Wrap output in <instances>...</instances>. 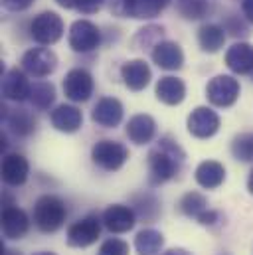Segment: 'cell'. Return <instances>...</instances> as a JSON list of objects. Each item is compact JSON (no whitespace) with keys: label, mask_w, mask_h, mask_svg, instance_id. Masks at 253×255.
Returning a JSON list of instances; mask_svg holds the SVG:
<instances>
[{"label":"cell","mask_w":253,"mask_h":255,"mask_svg":"<svg viewBox=\"0 0 253 255\" xmlns=\"http://www.w3.org/2000/svg\"><path fill=\"white\" fill-rule=\"evenodd\" d=\"M184 160V150L176 144V140L164 136L158 146L148 152V178L150 184H164L170 180Z\"/></svg>","instance_id":"obj_1"},{"label":"cell","mask_w":253,"mask_h":255,"mask_svg":"<svg viewBox=\"0 0 253 255\" xmlns=\"http://www.w3.org/2000/svg\"><path fill=\"white\" fill-rule=\"evenodd\" d=\"M67 218V210L62 198L54 196V194H46L42 198H38L36 206H34V224L38 226L40 232L44 234H54L63 226Z\"/></svg>","instance_id":"obj_2"},{"label":"cell","mask_w":253,"mask_h":255,"mask_svg":"<svg viewBox=\"0 0 253 255\" xmlns=\"http://www.w3.org/2000/svg\"><path fill=\"white\" fill-rule=\"evenodd\" d=\"M91 158L103 170H119L128 158V150L117 140H99L91 150Z\"/></svg>","instance_id":"obj_3"},{"label":"cell","mask_w":253,"mask_h":255,"mask_svg":"<svg viewBox=\"0 0 253 255\" xmlns=\"http://www.w3.org/2000/svg\"><path fill=\"white\" fill-rule=\"evenodd\" d=\"M206 95L218 107H232L240 97V83L230 75H218L208 83Z\"/></svg>","instance_id":"obj_4"},{"label":"cell","mask_w":253,"mask_h":255,"mask_svg":"<svg viewBox=\"0 0 253 255\" xmlns=\"http://www.w3.org/2000/svg\"><path fill=\"white\" fill-rule=\"evenodd\" d=\"M101 224L95 216H87L83 220H77L67 230V246L71 248H89L99 240Z\"/></svg>","instance_id":"obj_5"},{"label":"cell","mask_w":253,"mask_h":255,"mask_svg":"<svg viewBox=\"0 0 253 255\" xmlns=\"http://www.w3.org/2000/svg\"><path fill=\"white\" fill-rule=\"evenodd\" d=\"M65 97L71 101H87L93 93V77L87 69H71L63 79Z\"/></svg>","instance_id":"obj_6"},{"label":"cell","mask_w":253,"mask_h":255,"mask_svg":"<svg viewBox=\"0 0 253 255\" xmlns=\"http://www.w3.org/2000/svg\"><path fill=\"white\" fill-rule=\"evenodd\" d=\"M22 67L34 77H46L58 67V58L48 48H34L24 54Z\"/></svg>","instance_id":"obj_7"},{"label":"cell","mask_w":253,"mask_h":255,"mask_svg":"<svg viewBox=\"0 0 253 255\" xmlns=\"http://www.w3.org/2000/svg\"><path fill=\"white\" fill-rule=\"evenodd\" d=\"M62 32H63L62 20L54 12H44V14H40L32 22V36L40 44H46V46L56 44L62 38Z\"/></svg>","instance_id":"obj_8"},{"label":"cell","mask_w":253,"mask_h":255,"mask_svg":"<svg viewBox=\"0 0 253 255\" xmlns=\"http://www.w3.org/2000/svg\"><path fill=\"white\" fill-rule=\"evenodd\" d=\"M218 128H220V117L216 111L208 107H198L190 113L188 130L196 138H210L218 132Z\"/></svg>","instance_id":"obj_9"},{"label":"cell","mask_w":253,"mask_h":255,"mask_svg":"<svg viewBox=\"0 0 253 255\" xmlns=\"http://www.w3.org/2000/svg\"><path fill=\"white\" fill-rule=\"evenodd\" d=\"M30 228V220L26 216L24 210H20L18 206L6 204L2 210V234L8 240H22L28 234Z\"/></svg>","instance_id":"obj_10"},{"label":"cell","mask_w":253,"mask_h":255,"mask_svg":"<svg viewBox=\"0 0 253 255\" xmlns=\"http://www.w3.org/2000/svg\"><path fill=\"white\" fill-rule=\"evenodd\" d=\"M69 46L75 52L95 50L99 46V30L87 20H77L69 32Z\"/></svg>","instance_id":"obj_11"},{"label":"cell","mask_w":253,"mask_h":255,"mask_svg":"<svg viewBox=\"0 0 253 255\" xmlns=\"http://www.w3.org/2000/svg\"><path fill=\"white\" fill-rule=\"evenodd\" d=\"M91 119L97 125H101V127L105 128L117 127L121 123V119H123V105H121V101L115 99V97H103V99H99V103L93 109Z\"/></svg>","instance_id":"obj_12"},{"label":"cell","mask_w":253,"mask_h":255,"mask_svg":"<svg viewBox=\"0 0 253 255\" xmlns=\"http://www.w3.org/2000/svg\"><path fill=\"white\" fill-rule=\"evenodd\" d=\"M103 226L113 234H125L134 226V212L123 204L109 206L103 212Z\"/></svg>","instance_id":"obj_13"},{"label":"cell","mask_w":253,"mask_h":255,"mask_svg":"<svg viewBox=\"0 0 253 255\" xmlns=\"http://www.w3.org/2000/svg\"><path fill=\"white\" fill-rule=\"evenodd\" d=\"M28 172H30V166H28V160L22 156V154H6L4 160H2V180L10 186H22L26 180H28Z\"/></svg>","instance_id":"obj_14"},{"label":"cell","mask_w":253,"mask_h":255,"mask_svg":"<svg viewBox=\"0 0 253 255\" xmlns=\"http://www.w3.org/2000/svg\"><path fill=\"white\" fill-rule=\"evenodd\" d=\"M30 89L32 85L18 69H10L2 77V95L10 101H24L26 97H30Z\"/></svg>","instance_id":"obj_15"},{"label":"cell","mask_w":253,"mask_h":255,"mask_svg":"<svg viewBox=\"0 0 253 255\" xmlns=\"http://www.w3.org/2000/svg\"><path fill=\"white\" fill-rule=\"evenodd\" d=\"M156 97L166 105H180L186 97V85L178 77H160L156 83Z\"/></svg>","instance_id":"obj_16"},{"label":"cell","mask_w":253,"mask_h":255,"mask_svg":"<svg viewBox=\"0 0 253 255\" xmlns=\"http://www.w3.org/2000/svg\"><path fill=\"white\" fill-rule=\"evenodd\" d=\"M156 132V123L150 115H134L128 123H126V136L134 142V144H146L152 140Z\"/></svg>","instance_id":"obj_17"},{"label":"cell","mask_w":253,"mask_h":255,"mask_svg":"<svg viewBox=\"0 0 253 255\" xmlns=\"http://www.w3.org/2000/svg\"><path fill=\"white\" fill-rule=\"evenodd\" d=\"M154 64L162 69H178L184 64V54L174 42H160L152 52Z\"/></svg>","instance_id":"obj_18"},{"label":"cell","mask_w":253,"mask_h":255,"mask_svg":"<svg viewBox=\"0 0 253 255\" xmlns=\"http://www.w3.org/2000/svg\"><path fill=\"white\" fill-rule=\"evenodd\" d=\"M52 119V125L58 128V130H63V132H75L77 128L81 127L83 123V115L77 107L73 105H60L52 111L50 115Z\"/></svg>","instance_id":"obj_19"},{"label":"cell","mask_w":253,"mask_h":255,"mask_svg":"<svg viewBox=\"0 0 253 255\" xmlns=\"http://www.w3.org/2000/svg\"><path fill=\"white\" fill-rule=\"evenodd\" d=\"M121 75L125 79V85L132 91H140L148 85L150 81V69L142 60H134V62H126L121 67Z\"/></svg>","instance_id":"obj_20"},{"label":"cell","mask_w":253,"mask_h":255,"mask_svg":"<svg viewBox=\"0 0 253 255\" xmlns=\"http://www.w3.org/2000/svg\"><path fill=\"white\" fill-rule=\"evenodd\" d=\"M226 64L236 73L253 71V48L250 44H236L226 54Z\"/></svg>","instance_id":"obj_21"},{"label":"cell","mask_w":253,"mask_h":255,"mask_svg":"<svg viewBox=\"0 0 253 255\" xmlns=\"http://www.w3.org/2000/svg\"><path fill=\"white\" fill-rule=\"evenodd\" d=\"M224 180H226V168L216 160H204L196 168V182L202 188H208V190L218 188Z\"/></svg>","instance_id":"obj_22"},{"label":"cell","mask_w":253,"mask_h":255,"mask_svg":"<svg viewBox=\"0 0 253 255\" xmlns=\"http://www.w3.org/2000/svg\"><path fill=\"white\" fill-rule=\"evenodd\" d=\"M162 246H164V236L152 228L138 232L134 238V250L138 255H158Z\"/></svg>","instance_id":"obj_23"},{"label":"cell","mask_w":253,"mask_h":255,"mask_svg":"<svg viewBox=\"0 0 253 255\" xmlns=\"http://www.w3.org/2000/svg\"><path fill=\"white\" fill-rule=\"evenodd\" d=\"M123 6L132 18H154L166 6V0H123Z\"/></svg>","instance_id":"obj_24"},{"label":"cell","mask_w":253,"mask_h":255,"mask_svg":"<svg viewBox=\"0 0 253 255\" xmlns=\"http://www.w3.org/2000/svg\"><path fill=\"white\" fill-rule=\"evenodd\" d=\"M198 40H200V46L202 50L206 52H218L224 42H226V36H224V30L220 26H214V24H208L200 30L198 34Z\"/></svg>","instance_id":"obj_25"},{"label":"cell","mask_w":253,"mask_h":255,"mask_svg":"<svg viewBox=\"0 0 253 255\" xmlns=\"http://www.w3.org/2000/svg\"><path fill=\"white\" fill-rule=\"evenodd\" d=\"M30 99H32L34 107L48 109L54 103V99H56V89L48 81H36L32 85V89H30Z\"/></svg>","instance_id":"obj_26"},{"label":"cell","mask_w":253,"mask_h":255,"mask_svg":"<svg viewBox=\"0 0 253 255\" xmlns=\"http://www.w3.org/2000/svg\"><path fill=\"white\" fill-rule=\"evenodd\" d=\"M6 123L20 136L30 134L34 130V127H36V121H34V117L28 111H12V113H8L6 115Z\"/></svg>","instance_id":"obj_27"},{"label":"cell","mask_w":253,"mask_h":255,"mask_svg":"<svg viewBox=\"0 0 253 255\" xmlns=\"http://www.w3.org/2000/svg\"><path fill=\"white\" fill-rule=\"evenodd\" d=\"M180 210H182L186 216L198 220V216L208 210V202H206V198H204L200 192H188V194L180 200Z\"/></svg>","instance_id":"obj_28"},{"label":"cell","mask_w":253,"mask_h":255,"mask_svg":"<svg viewBox=\"0 0 253 255\" xmlns=\"http://www.w3.org/2000/svg\"><path fill=\"white\" fill-rule=\"evenodd\" d=\"M232 152L238 160H252L253 158V136L252 134H240L236 136L232 144Z\"/></svg>","instance_id":"obj_29"},{"label":"cell","mask_w":253,"mask_h":255,"mask_svg":"<svg viewBox=\"0 0 253 255\" xmlns=\"http://www.w3.org/2000/svg\"><path fill=\"white\" fill-rule=\"evenodd\" d=\"M134 206H136V212L144 218V220H154L156 216H158V202L152 198V196H148V194H144V196H136L134 198Z\"/></svg>","instance_id":"obj_30"},{"label":"cell","mask_w":253,"mask_h":255,"mask_svg":"<svg viewBox=\"0 0 253 255\" xmlns=\"http://www.w3.org/2000/svg\"><path fill=\"white\" fill-rule=\"evenodd\" d=\"M180 10L186 18H202L208 12V0H184Z\"/></svg>","instance_id":"obj_31"},{"label":"cell","mask_w":253,"mask_h":255,"mask_svg":"<svg viewBox=\"0 0 253 255\" xmlns=\"http://www.w3.org/2000/svg\"><path fill=\"white\" fill-rule=\"evenodd\" d=\"M97 255H128V244L123 242V240L111 238V240H107V242L101 244Z\"/></svg>","instance_id":"obj_32"},{"label":"cell","mask_w":253,"mask_h":255,"mask_svg":"<svg viewBox=\"0 0 253 255\" xmlns=\"http://www.w3.org/2000/svg\"><path fill=\"white\" fill-rule=\"evenodd\" d=\"M62 6L65 8H75L79 12H85V14H91V12H97L101 2L103 0H58Z\"/></svg>","instance_id":"obj_33"},{"label":"cell","mask_w":253,"mask_h":255,"mask_svg":"<svg viewBox=\"0 0 253 255\" xmlns=\"http://www.w3.org/2000/svg\"><path fill=\"white\" fill-rule=\"evenodd\" d=\"M198 222L202 226H212L214 222H218V212H212V210H206L204 214L198 216Z\"/></svg>","instance_id":"obj_34"},{"label":"cell","mask_w":253,"mask_h":255,"mask_svg":"<svg viewBox=\"0 0 253 255\" xmlns=\"http://www.w3.org/2000/svg\"><path fill=\"white\" fill-rule=\"evenodd\" d=\"M8 10H24L32 4V0H2Z\"/></svg>","instance_id":"obj_35"},{"label":"cell","mask_w":253,"mask_h":255,"mask_svg":"<svg viewBox=\"0 0 253 255\" xmlns=\"http://www.w3.org/2000/svg\"><path fill=\"white\" fill-rule=\"evenodd\" d=\"M244 12H246V16L253 22V0H244Z\"/></svg>","instance_id":"obj_36"},{"label":"cell","mask_w":253,"mask_h":255,"mask_svg":"<svg viewBox=\"0 0 253 255\" xmlns=\"http://www.w3.org/2000/svg\"><path fill=\"white\" fill-rule=\"evenodd\" d=\"M162 255H190L186 250H182V248H176V250H168V252H164Z\"/></svg>","instance_id":"obj_37"},{"label":"cell","mask_w":253,"mask_h":255,"mask_svg":"<svg viewBox=\"0 0 253 255\" xmlns=\"http://www.w3.org/2000/svg\"><path fill=\"white\" fill-rule=\"evenodd\" d=\"M2 255H22L20 252H16V250H6L4 246H2Z\"/></svg>","instance_id":"obj_38"},{"label":"cell","mask_w":253,"mask_h":255,"mask_svg":"<svg viewBox=\"0 0 253 255\" xmlns=\"http://www.w3.org/2000/svg\"><path fill=\"white\" fill-rule=\"evenodd\" d=\"M248 188H250V192L253 194V170H252V174H250V180H248Z\"/></svg>","instance_id":"obj_39"},{"label":"cell","mask_w":253,"mask_h":255,"mask_svg":"<svg viewBox=\"0 0 253 255\" xmlns=\"http://www.w3.org/2000/svg\"><path fill=\"white\" fill-rule=\"evenodd\" d=\"M32 255H56L54 252H38V254H32Z\"/></svg>","instance_id":"obj_40"}]
</instances>
